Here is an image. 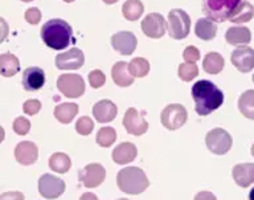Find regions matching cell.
Returning a JSON list of instances; mask_svg holds the SVG:
<instances>
[{
	"mask_svg": "<svg viewBox=\"0 0 254 200\" xmlns=\"http://www.w3.org/2000/svg\"><path fill=\"white\" fill-rule=\"evenodd\" d=\"M194 110L198 116H208L224 104V93L208 80H200L192 86Z\"/></svg>",
	"mask_w": 254,
	"mask_h": 200,
	"instance_id": "obj_1",
	"label": "cell"
},
{
	"mask_svg": "<svg viewBox=\"0 0 254 200\" xmlns=\"http://www.w3.org/2000/svg\"><path fill=\"white\" fill-rule=\"evenodd\" d=\"M41 39L49 48L63 51L73 41V29L63 19H51L41 28Z\"/></svg>",
	"mask_w": 254,
	"mask_h": 200,
	"instance_id": "obj_2",
	"label": "cell"
},
{
	"mask_svg": "<svg viewBox=\"0 0 254 200\" xmlns=\"http://www.w3.org/2000/svg\"><path fill=\"white\" fill-rule=\"evenodd\" d=\"M117 184L119 190L130 195H138L146 191L150 186V180L142 168L126 167L122 168L117 175Z\"/></svg>",
	"mask_w": 254,
	"mask_h": 200,
	"instance_id": "obj_3",
	"label": "cell"
},
{
	"mask_svg": "<svg viewBox=\"0 0 254 200\" xmlns=\"http://www.w3.org/2000/svg\"><path fill=\"white\" fill-rule=\"evenodd\" d=\"M241 0H204L202 11L208 19L213 21H225L237 8Z\"/></svg>",
	"mask_w": 254,
	"mask_h": 200,
	"instance_id": "obj_4",
	"label": "cell"
},
{
	"mask_svg": "<svg viewBox=\"0 0 254 200\" xmlns=\"http://www.w3.org/2000/svg\"><path fill=\"white\" fill-rule=\"evenodd\" d=\"M170 37L175 40H183L190 35V17L183 9L175 8L168 13V25H167Z\"/></svg>",
	"mask_w": 254,
	"mask_h": 200,
	"instance_id": "obj_5",
	"label": "cell"
},
{
	"mask_svg": "<svg viewBox=\"0 0 254 200\" xmlns=\"http://www.w3.org/2000/svg\"><path fill=\"white\" fill-rule=\"evenodd\" d=\"M206 147L210 152H213L216 155H225L226 152H229L232 148V136L226 130L220 128L212 129L205 138Z\"/></svg>",
	"mask_w": 254,
	"mask_h": 200,
	"instance_id": "obj_6",
	"label": "cell"
},
{
	"mask_svg": "<svg viewBox=\"0 0 254 200\" xmlns=\"http://www.w3.org/2000/svg\"><path fill=\"white\" fill-rule=\"evenodd\" d=\"M57 88L67 98H78L85 93V81L79 74L66 73L59 77Z\"/></svg>",
	"mask_w": 254,
	"mask_h": 200,
	"instance_id": "obj_7",
	"label": "cell"
},
{
	"mask_svg": "<svg viewBox=\"0 0 254 200\" xmlns=\"http://www.w3.org/2000/svg\"><path fill=\"white\" fill-rule=\"evenodd\" d=\"M187 109L180 104H171L160 114L162 125L168 130H178L187 122Z\"/></svg>",
	"mask_w": 254,
	"mask_h": 200,
	"instance_id": "obj_8",
	"label": "cell"
},
{
	"mask_svg": "<svg viewBox=\"0 0 254 200\" xmlns=\"http://www.w3.org/2000/svg\"><path fill=\"white\" fill-rule=\"evenodd\" d=\"M66 184L63 179L52 174H44L39 179V192L45 199H57L63 195Z\"/></svg>",
	"mask_w": 254,
	"mask_h": 200,
	"instance_id": "obj_9",
	"label": "cell"
},
{
	"mask_svg": "<svg viewBox=\"0 0 254 200\" xmlns=\"http://www.w3.org/2000/svg\"><path fill=\"white\" fill-rule=\"evenodd\" d=\"M106 178V170L102 164L90 163L78 171V179L86 188H95L103 183Z\"/></svg>",
	"mask_w": 254,
	"mask_h": 200,
	"instance_id": "obj_10",
	"label": "cell"
},
{
	"mask_svg": "<svg viewBox=\"0 0 254 200\" xmlns=\"http://www.w3.org/2000/svg\"><path fill=\"white\" fill-rule=\"evenodd\" d=\"M123 126L128 134L135 136L143 135L144 133L148 130V122L144 120V117L142 116V113H139L136 109L130 108L127 109V112L125 113L123 117Z\"/></svg>",
	"mask_w": 254,
	"mask_h": 200,
	"instance_id": "obj_11",
	"label": "cell"
},
{
	"mask_svg": "<svg viewBox=\"0 0 254 200\" xmlns=\"http://www.w3.org/2000/svg\"><path fill=\"white\" fill-rule=\"evenodd\" d=\"M230 61L234 65V68L241 73H249L254 68V49L248 45H241L237 49H234Z\"/></svg>",
	"mask_w": 254,
	"mask_h": 200,
	"instance_id": "obj_12",
	"label": "cell"
},
{
	"mask_svg": "<svg viewBox=\"0 0 254 200\" xmlns=\"http://www.w3.org/2000/svg\"><path fill=\"white\" fill-rule=\"evenodd\" d=\"M85 63V56L81 49L71 48L56 57V67L61 70H75Z\"/></svg>",
	"mask_w": 254,
	"mask_h": 200,
	"instance_id": "obj_13",
	"label": "cell"
},
{
	"mask_svg": "<svg viewBox=\"0 0 254 200\" xmlns=\"http://www.w3.org/2000/svg\"><path fill=\"white\" fill-rule=\"evenodd\" d=\"M142 31L151 39H160L167 32V24L160 13H150L142 21Z\"/></svg>",
	"mask_w": 254,
	"mask_h": 200,
	"instance_id": "obj_14",
	"label": "cell"
},
{
	"mask_svg": "<svg viewBox=\"0 0 254 200\" xmlns=\"http://www.w3.org/2000/svg\"><path fill=\"white\" fill-rule=\"evenodd\" d=\"M136 44H138L136 36L130 31H122V32L115 33L111 37L113 48L123 56H130L131 53H134Z\"/></svg>",
	"mask_w": 254,
	"mask_h": 200,
	"instance_id": "obj_15",
	"label": "cell"
},
{
	"mask_svg": "<svg viewBox=\"0 0 254 200\" xmlns=\"http://www.w3.org/2000/svg\"><path fill=\"white\" fill-rule=\"evenodd\" d=\"M21 84L27 92H36L45 84V73L39 67H29L23 72Z\"/></svg>",
	"mask_w": 254,
	"mask_h": 200,
	"instance_id": "obj_16",
	"label": "cell"
},
{
	"mask_svg": "<svg viewBox=\"0 0 254 200\" xmlns=\"http://www.w3.org/2000/svg\"><path fill=\"white\" fill-rule=\"evenodd\" d=\"M15 158L23 166H31L39 158V148L33 142L24 140L20 142L15 148Z\"/></svg>",
	"mask_w": 254,
	"mask_h": 200,
	"instance_id": "obj_17",
	"label": "cell"
},
{
	"mask_svg": "<svg viewBox=\"0 0 254 200\" xmlns=\"http://www.w3.org/2000/svg\"><path fill=\"white\" fill-rule=\"evenodd\" d=\"M118 113L117 105L110 100H101L93 106V116L99 124H107L115 120Z\"/></svg>",
	"mask_w": 254,
	"mask_h": 200,
	"instance_id": "obj_18",
	"label": "cell"
},
{
	"mask_svg": "<svg viewBox=\"0 0 254 200\" xmlns=\"http://www.w3.org/2000/svg\"><path fill=\"white\" fill-rule=\"evenodd\" d=\"M232 176L237 186L246 188L254 183V163L236 164L232 170Z\"/></svg>",
	"mask_w": 254,
	"mask_h": 200,
	"instance_id": "obj_19",
	"label": "cell"
},
{
	"mask_svg": "<svg viewBox=\"0 0 254 200\" xmlns=\"http://www.w3.org/2000/svg\"><path fill=\"white\" fill-rule=\"evenodd\" d=\"M138 155V148L134 143L123 142L113 150V160L117 164H127L132 162Z\"/></svg>",
	"mask_w": 254,
	"mask_h": 200,
	"instance_id": "obj_20",
	"label": "cell"
},
{
	"mask_svg": "<svg viewBox=\"0 0 254 200\" xmlns=\"http://www.w3.org/2000/svg\"><path fill=\"white\" fill-rule=\"evenodd\" d=\"M111 77L115 84L121 88H127L134 82V77L130 74L128 64L125 61H118L111 69Z\"/></svg>",
	"mask_w": 254,
	"mask_h": 200,
	"instance_id": "obj_21",
	"label": "cell"
},
{
	"mask_svg": "<svg viewBox=\"0 0 254 200\" xmlns=\"http://www.w3.org/2000/svg\"><path fill=\"white\" fill-rule=\"evenodd\" d=\"M194 33L198 39H201L204 41L213 40L217 33V25L213 20H210L208 17H202L196 21L194 25Z\"/></svg>",
	"mask_w": 254,
	"mask_h": 200,
	"instance_id": "obj_22",
	"label": "cell"
},
{
	"mask_svg": "<svg viewBox=\"0 0 254 200\" xmlns=\"http://www.w3.org/2000/svg\"><path fill=\"white\" fill-rule=\"evenodd\" d=\"M225 39L232 45H246L252 40V33L249 28L237 25V27H230L226 31Z\"/></svg>",
	"mask_w": 254,
	"mask_h": 200,
	"instance_id": "obj_23",
	"label": "cell"
},
{
	"mask_svg": "<svg viewBox=\"0 0 254 200\" xmlns=\"http://www.w3.org/2000/svg\"><path fill=\"white\" fill-rule=\"evenodd\" d=\"M20 70L19 59L12 53L0 55V74L4 77H13Z\"/></svg>",
	"mask_w": 254,
	"mask_h": 200,
	"instance_id": "obj_24",
	"label": "cell"
},
{
	"mask_svg": "<svg viewBox=\"0 0 254 200\" xmlns=\"http://www.w3.org/2000/svg\"><path fill=\"white\" fill-rule=\"evenodd\" d=\"M78 113V105L66 102V104H60L55 108V117L56 120L61 124H70L74 120V117Z\"/></svg>",
	"mask_w": 254,
	"mask_h": 200,
	"instance_id": "obj_25",
	"label": "cell"
},
{
	"mask_svg": "<svg viewBox=\"0 0 254 200\" xmlns=\"http://www.w3.org/2000/svg\"><path fill=\"white\" fill-rule=\"evenodd\" d=\"M254 17V7L250 4L249 1H241L238 7L234 9V12L230 15L228 19L232 23L236 24H242V23H248Z\"/></svg>",
	"mask_w": 254,
	"mask_h": 200,
	"instance_id": "obj_26",
	"label": "cell"
},
{
	"mask_svg": "<svg viewBox=\"0 0 254 200\" xmlns=\"http://www.w3.org/2000/svg\"><path fill=\"white\" fill-rule=\"evenodd\" d=\"M224 65H225V61L222 56L216 52L206 53L202 60V69L208 74H218L224 69Z\"/></svg>",
	"mask_w": 254,
	"mask_h": 200,
	"instance_id": "obj_27",
	"label": "cell"
},
{
	"mask_svg": "<svg viewBox=\"0 0 254 200\" xmlns=\"http://www.w3.org/2000/svg\"><path fill=\"white\" fill-rule=\"evenodd\" d=\"M144 7L140 0H127L122 7V13L128 21H136L143 15Z\"/></svg>",
	"mask_w": 254,
	"mask_h": 200,
	"instance_id": "obj_28",
	"label": "cell"
},
{
	"mask_svg": "<svg viewBox=\"0 0 254 200\" xmlns=\"http://www.w3.org/2000/svg\"><path fill=\"white\" fill-rule=\"evenodd\" d=\"M238 109L244 117L254 120V90H246L238 100Z\"/></svg>",
	"mask_w": 254,
	"mask_h": 200,
	"instance_id": "obj_29",
	"label": "cell"
},
{
	"mask_svg": "<svg viewBox=\"0 0 254 200\" xmlns=\"http://www.w3.org/2000/svg\"><path fill=\"white\" fill-rule=\"evenodd\" d=\"M71 160L70 158L64 154V152H56L49 158V167L53 171L59 172V174H65L70 170Z\"/></svg>",
	"mask_w": 254,
	"mask_h": 200,
	"instance_id": "obj_30",
	"label": "cell"
},
{
	"mask_svg": "<svg viewBox=\"0 0 254 200\" xmlns=\"http://www.w3.org/2000/svg\"><path fill=\"white\" fill-rule=\"evenodd\" d=\"M128 70H130V74L132 77H144L148 74L150 72V63L143 59V57H136V59H132V60L128 63Z\"/></svg>",
	"mask_w": 254,
	"mask_h": 200,
	"instance_id": "obj_31",
	"label": "cell"
},
{
	"mask_svg": "<svg viewBox=\"0 0 254 200\" xmlns=\"http://www.w3.org/2000/svg\"><path fill=\"white\" fill-rule=\"evenodd\" d=\"M115 140H117V132L114 128H110V126L101 128L97 133V143L101 147H110Z\"/></svg>",
	"mask_w": 254,
	"mask_h": 200,
	"instance_id": "obj_32",
	"label": "cell"
},
{
	"mask_svg": "<svg viewBox=\"0 0 254 200\" xmlns=\"http://www.w3.org/2000/svg\"><path fill=\"white\" fill-rule=\"evenodd\" d=\"M178 73L179 77H180V80L186 81V82H190V81H192L193 78L197 77L198 68L194 63H184V64L179 65Z\"/></svg>",
	"mask_w": 254,
	"mask_h": 200,
	"instance_id": "obj_33",
	"label": "cell"
},
{
	"mask_svg": "<svg viewBox=\"0 0 254 200\" xmlns=\"http://www.w3.org/2000/svg\"><path fill=\"white\" fill-rule=\"evenodd\" d=\"M93 129H94V122L90 117L83 116L75 122V132L78 133L79 135H89L93 133Z\"/></svg>",
	"mask_w": 254,
	"mask_h": 200,
	"instance_id": "obj_34",
	"label": "cell"
},
{
	"mask_svg": "<svg viewBox=\"0 0 254 200\" xmlns=\"http://www.w3.org/2000/svg\"><path fill=\"white\" fill-rule=\"evenodd\" d=\"M12 129L16 134L19 135H27L29 130H31V122L24 118V117H17L15 121H13V125H12Z\"/></svg>",
	"mask_w": 254,
	"mask_h": 200,
	"instance_id": "obj_35",
	"label": "cell"
},
{
	"mask_svg": "<svg viewBox=\"0 0 254 200\" xmlns=\"http://www.w3.org/2000/svg\"><path fill=\"white\" fill-rule=\"evenodd\" d=\"M105 82H106V76L103 74L102 70L94 69L89 73V84L91 85V88L99 89L105 85Z\"/></svg>",
	"mask_w": 254,
	"mask_h": 200,
	"instance_id": "obj_36",
	"label": "cell"
},
{
	"mask_svg": "<svg viewBox=\"0 0 254 200\" xmlns=\"http://www.w3.org/2000/svg\"><path fill=\"white\" fill-rule=\"evenodd\" d=\"M41 110V102L39 100H28L24 102L23 112L27 116H36Z\"/></svg>",
	"mask_w": 254,
	"mask_h": 200,
	"instance_id": "obj_37",
	"label": "cell"
},
{
	"mask_svg": "<svg viewBox=\"0 0 254 200\" xmlns=\"http://www.w3.org/2000/svg\"><path fill=\"white\" fill-rule=\"evenodd\" d=\"M183 59L186 63H196V61L200 59V52H198V49L193 45H190V47H187L184 49V52H183Z\"/></svg>",
	"mask_w": 254,
	"mask_h": 200,
	"instance_id": "obj_38",
	"label": "cell"
},
{
	"mask_svg": "<svg viewBox=\"0 0 254 200\" xmlns=\"http://www.w3.org/2000/svg\"><path fill=\"white\" fill-rule=\"evenodd\" d=\"M25 20L29 23V24H39V21L41 20V12H40V9L37 7H31V8H28L25 11Z\"/></svg>",
	"mask_w": 254,
	"mask_h": 200,
	"instance_id": "obj_39",
	"label": "cell"
},
{
	"mask_svg": "<svg viewBox=\"0 0 254 200\" xmlns=\"http://www.w3.org/2000/svg\"><path fill=\"white\" fill-rule=\"evenodd\" d=\"M0 200H24V195L19 191H8L0 194Z\"/></svg>",
	"mask_w": 254,
	"mask_h": 200,
	"instance_id": "obj_40",
	"label": "cell"
},
{
	"mask_svg": "<svg viewBox=\"0 0 254 200\" xmlns=\"http://www.w3.org/2000/svg\"><path fill=\"white\" fill-rule=\"evenodd\" d=\"M8 35H9V25L3 17H0V44L5 41Z\"/></svg>",
	"mask_w": 254,
	"mask_h": 200,
	"instance_id": "obj_41",
	"label": "cell"
},
{
	"mask_svg": "<svg viewBox=\"0 0 254 200\" xmlns=\"http://www.w3.org/2000/svg\"><path fill=\"white\" fill-rule=\"evenodd\" d=\"M193 200H217V198L209 191H201L198 192L197 195L194 196Z\"/></svg>",
	"mask_w": 254,
	"mask_h": 200,
	"instance_id": "obj_42",
	"label": "cell"
},
{
	"mask_svg": "<svg viewBox=\"0 0 254 200\" xmlns=\"http://www.w3.org/2000/svg\"><path fill=\"white\" fill-rule=\"evenodd\" d=\"M79 200H98V198L94 195V194H91V192H86V194H83Z\"/></svg>",
	"mask_w": 254,
	"mask_h": 200,
	"instance_id": "obj_43",
	"label": "cell"
},
{
	"mask_svg": "<svg viewBox=\"0 0 254 200\" xmlns=\"http://www.w3.org/2000/svg\"><path fill=\"white\" fill-rule=\"evenodd\" d=\"M4 138H5V132H4V129L0 126V143L3 142Z\"/></svg>",
	"mask_w": 254,
	"mask_h": 200,
	"instance_id": "obj_44",
	"label": "cell"
},
{
	"mask_svg": "<svg viewBox=\"0 0 254 200\" xmlns=\"http://www.w3.org/2000/svg\"><path fill=\"white\" fill-rule=\"evenodd\" d=\"M103 1H105L106 4H115V3H117L118 0H103Z\"/></svg>",
	"mask_w": 254,
	"mask_h": 200,
	"instance_id": "obj_45",
	"label": "cell"
},
{
	"mask_svg": "<svg viewBox=\"0 0 254 200\" xmlns=\"http://www.w3.org/2000/svg\"><path fill=\"white\" fill-rule=\"evenodd\" d=\"M249 200H254V188H252V191H250Z\"/></svg>",
	"mask_w": 254,
	"mask_h": 200,
	"instance_id": "obj_46",
	"label": "cell"
},
{
	"mask_svg": "<svg viewBox=\"0 0 254 200\" xmlns=\"http://www.w3.org/2000/svg\"><path fill=\"white\" fill-rule=\"evenodd\" d=\"M252 155L254 156V143L252 144Z\"/></svg>",
	"mask_w": 254,
	"mask_h": 200,
	"instance_id": "obj_47",
	"label": "cell"
},
{
	"mask_svg": "<svg viewBox=\"0 0 254 200\" xmlns=\"http://www.w3.org/2000/svg\"><path fill=\"white\" fill-rule=\"evenodd\" d=\"M65 3H71V1H74V0H64Z\"/></svg>",
	"mask_w": 254,
	"mask_h": 200,
	"instance_id": "obj_48",
	"label": "cell"
},
{
	"mask_svg": "<svg viewBox=\"0 0 254 200\" xmlns=\"http://www.w3.org/2000/svg\"><path fill=\"white\" fill-rule=\"evenodd\" d=\"M21 1H25V3H29V1H33V0H21Z\"/></svg>",
	"mask_w": 254,
	"mask_h": 200,
	"instance_id": "obj_49",
	"label": "cell"
},
{
	"mask_svg": "<svg viewBox=\"0 0 254 200\" xmlns=\"http://www.w3.org/2000/svg\"><path fill=\"white\" fill-rule=\"evenodd\" d=\"M118 200H128V199H125V198H122V199H118Z\"/></svg>",
	"mask_w": 254,
	"mask_h": 200,
	"instance_id": "obj_50",
	"label": "cell"
},
{
	"mask_svg": "<svg viewBox=\"0 0 254 200\" xmlns=\"http://www.w3.org/2000/svg\"><path fill=\"white\" fill-rule=\"evenodd\" d=\"M253 82H254V74H253Z\"/></svg>",
	"mask_w": 254,
	"mask_h": 200,
	"instance_id": "obj_51",
	"label": "cell"
}]
</instances>
